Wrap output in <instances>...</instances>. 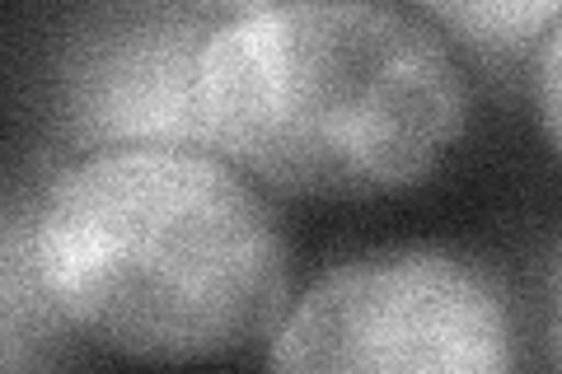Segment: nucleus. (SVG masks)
Returning a JSON list of instances; mask_svg holds the SVG:
<instances>
[{"label": "nucleus", "mask_w": 562, "mask_h": 374, "mask_svg": "<svg viewBox=\"0 0 562 374\" xmlns=\"http://www.w3.org/2000/svg\"><path fill=\"white\" fill-rule=\"evenodd\" d=\"M66 328L136 361H211L286 318V243L239 169L202 150L66 165L33 206Z\"/></svg>", "instance_id": "1"}, {"label": "nucleus", "mask_w": 562, "mask_h": 374, "mask_svg": "<svg viewBox=\"0 0 562 374\" xmlns=\"http://www.w3.org/2000/svg\"><path fill=\"white\" fill-rule=\"evenodd\" d=\"M211 150L301 197H384L446 159L469 89L422 14L357 0L239 5L206 52Z\"/></svg>", "instance_id": "2"}, {"label": "nucleus", "mask_w": 562, "mask_h": 374, "mask_svg": "<svg viewBox=\"0 0 562 374\" xmlns=\"http://www.w3.org/2000/svg\"><path fill=\"white\" fill-rule=\"evenodd\" d=\"M502 281L450 248L338 262L286 309L268 374H516Z\"/></svg>", "instance_id": "3"}, {"label": "nucleus", "mask_w": 562, "mask_h": 374, "mask_svg": "<svg viewBox=\"0 0 562 374\" xmlns=\"http://www.w3.org/2000/svg\"><path fill=\"white\" fill-rule=\"evenodd\" d=\"M239 5H99L66 24L52 61L61 146L90 155L202 150L206 52Z\"/></svg>", "instance_id": "4"}, {"label": "nucleus", "mask_w": 562, "mask_h": 374, "mask_svg": "<svg viewBox=\"0 0 562 374\" xmlns=\"http://www.w3.org/2000/svg\"><path fill=\"white\" fill-rule=\"evenodd\" d=\"M0 299H5V370L14 374L24 361L29 347L47 342L52 332L66 328L61 309L52 305L43 267H38V248H33V211L14 202L5 211V253H0Z\"/></svg>", "instance_id": "5"}, {"label": "nucleus", "mask_w": 562, "mask_h": 374, "mask_svg": "<svg viewBox=\"0 0 562 374\" xmlns=\"http://www.w3.org/2000/svg\"><path fill=\"white\" fill-rule=\"evenodd\" d=\"M427 20L454 29L460 38L483 52L487 61H516L535 38H549L543 29L562 24L558 0H512V5H427Z\"/></svg>", "instance_id": "6"}, {"label": "nucleus", "mask_w": 562, "mask_h": 374, "mask_svg": "<svg viewBox=\"0 0 562 374\" xmlns=\"http://www.w3.org/2000/svg\"><path fill=\"white\" fill-rule=\"evenodd\" d=\"M535 99H539V117L549 127V140L562 155V24L543 38L539 52V70H535Z\"/></svg>", "instance_id": "7"}, {"label": "nucleus", "mask_w": 562, "mask_h": 374, "mask_svg": "<svg viewBox=\"0 0 562 374\" xmlns=\"http://www.w3.org/2000/svg\"><path fill=\"white\" fill-rule=\"evenodd\" d=\"M549 342H553V361L562 374V253L553 262V286H549Z\"/></svg>", "instance_id": "8"}, {"label": "nucleus", "mask_w": 562, "mask_h": 374, "mask_svg": "<svg viewBox=\"0 0 562 374\" xmlns=\"http://www.w3.org/2000/svg\"><path fill=\"white\" fill-rule=\"evenodd\" d=\"M5 374H10V370H5Z\"/></svg>", "instance_id": "9"}]
</instances>
